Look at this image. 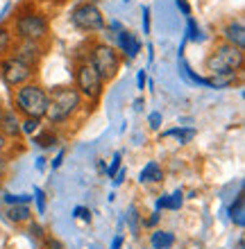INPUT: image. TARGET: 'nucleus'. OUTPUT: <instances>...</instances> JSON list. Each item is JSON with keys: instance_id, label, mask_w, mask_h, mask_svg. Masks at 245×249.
<instances>
[{"instance_id": "f257e3e1", "label": "nucleus", "mask_w": 245, "mask_h": 249, "mask_svg": "<svg viewBox=\"0 0 245 249\" xmlns=\"http://www.w3.org/2000/svg\"><path fill=\"white\" fill-rule=\"evenodd\" d=\"M243 64H245L243 50L229 46L225 41L216 43L205 59V71L209 75H213V79H209V84L213 86L229 84L234 79V75L243 71Z\"/></svg>"}, {"instance_id": "f03ea898", "label": "nucleus", "mask_w": 245, "mask_h": 249, "mask_svg": "<svg viewBox=\"0 0 245 249\" xmlns=\"http://www.w3.org/2000/svg\"><path fill=\"white\" fill-rule=\"evenodd\" d=\"M48 111L46 118L53 127H59V124H66L77 116V113L84 109V98L80 95V91L75 89L73 84H59L53 86L48 91Z\"/></svg>"}, {"instance_id": "7ed1b4c3", "label": "nucleus", "mask_w": 245, "mask_h": 249, "mask_svg": "<svg viewBox=\"0 0 245 249\" xmlns=\"http://www.w3.org/2000/svg\"><path fill=\"white\" fill-rule=\"evenodd\" d=\"M14 39L16 41H37V43H48L50 39V20L41 9H37V2L23 5L14 14L9 23Z\"/></svg>"}, {"instance_id": "20e7f679", "label": "nucleus", "mask_w": 245, "mask_h": 249, "mask_svg": "<svg viewBox=\"0 0 245 249\" xmlns=\"http://www.w3.org/2000/svg\"><path fill=\"white\" fill-rule=\"evenodd\" d=\"M48 89H43L37 82H27L23 86L12 89V107L20 118H46L48 111Z\"/></svg>"}, {"instance_id": "39448f33", "label": "nucleus", "mask_w": 245, "mask_h": 249, "mask_svg": "<svg viewBox=\"0 0 245 249\" xmlns=\"http://www.w3.org/2000/svg\"><path fill=\"white\" fill-rule=\"evenodd\" d=\"M89 61L93 64V68L98 71V75L102 77L105 84L113 82L118 77L120 66H123V57L113 46H109L107 41H91L89 46Z\"/></svg>"}, {"instance_id": "423d86ee", "label": "nucleus", "mask_w": 245, "mask_h": 249, "mask_svg": "<svg viewBox=\"0 0 245 249\" xmlns=\"http://www.w3.org/2000/svg\"><path fill=\"white\" fill-rule=\"evenodd\" d=\"M73 86L80 91V95L84 98V102L98 105L102 93H105V82L98 75V71L93 68V64L89 61V57H82L75 64L73 71Z\"/></svg>"}, {"instance_id": "0eeeda50", "label": "nucleus", "mask_w": 245, "mask_h": 249, "mask_svg": "<svg viewBox=\"0 0 245 249\" xmlns=\"http://www.w3.org/2000/svg\"><path fill=\"white\" fill-rule=\"evenodd\" d=\"M71 25L77 32L93 34V32H102L107 27L105 14L98 7L95 0H80L77 5L71 9Z\"/></svg>"}, {"instance_id": "6e6552de", "label": "nucleus", "mask_w": 245, "mask_h": 249, "mask_svg": "<svg viewBox=\"0 0 245 249\" xmlns=\"http://www.w3.org/2000/svg\"><path fill=\"white\" fill-rule=\"evenodd\" d=\"M34 75H37V68L23 64L20 59L7 54L0 59V79L7 89H16V86H23L27 82H32Z\"/></svg>"}, {"instance_id": "1a4fd4ad", "label": "nucleus", "mask_w": 245, "mask_h": 249, "mask_svg": "<svg viewBox=\"0 0 245 249\" xmlns=\"http://www.w3.org/2000/svg\"><path fill=\"white\" fill-rule=\"evenodd\" d=\"M9 54L16 57V59H20L23 64L37 68L39 61L43 59V54H46V43H37V41H14L12 53Z\"/></svg>"}, {"instance_id": "9d476101", "label": "nucleus", "mask_w": 245, "mask_h": 249, "mask_svg": "<svg viewBox=\"0 0 245 249\" xmlns=\"http://www.w3.org/2000/svg\"><path fill=\"white\" fill-rule=\"evenodd\" d=\"M220 39L229 43V46L239 48V50H245V25L243 18H232L227 20L223 30H220Z\"/></svg>"}, {"instance_id": "9b49d317", "label": "nucleus", "mask_w": 245, "mask_h": 249, "mask_svg": "<svg viewBox=\"0 0 245 249\" xmlns=\"http://www.w3.org/2000/svg\"><path fill=\"white\" fill-rule=\"evenodd\" d=\"M120 53V57L127 61H132L139 57L141 53V41L136 39V34L127 32V30H118V48H116Z\"/></svg>"}, {"instance_id": "f8f14e48", "label": "nucleus", "mask_w": 245, "mask_h": 249, "mask_svg": "<svg viewBox=\"0 0 245 249\" xmlns=\"http://www.w3.org/2000/svg\"><path fill=\"white\" fill-rule=\"evenodd\" d=\"M0 134L12 143V141H16L19 143L20 136H23V131H20V116L14 109H5V116H2V120H0Z\"/></svg>"}, {"instance_id": "ddd939ff", "label": "nucleus", "mask_w": 245, "mask_h": 249, "mask_svg": "<svg viewBox=\"0 0 245 249\" xmlns=\"http://www.w3.org/2000/svg\"><path fill=\"white\" fill-rule=\"evenodd\" d=\"M139 181L141 184H161L164 181V168L157 161H148L143 165V170L139 172Z\"/></svg>"}, {"instance_id": "4468645a", "label": "nucleus", "mask_w": 245, "mask_h": 249, "mask_svg": "<svg viewBox=\"0 0 245 249\" xmlns=\"http://www.w3.org/2000/svg\"><path fill=\"white\" fill-rule=\"evenodd\" d=\"M32 143L41 150H50L55 145L59 143V134L55 127H48V129H39L37 134H32Z\"/></svg>"}, {"instance_id": "2eb2a0df", "label": "nucleus", "mask_w": 245, "mask_h": 249, "mask_svg": "<svg viewBox=\"0 0 245 249\" xmlns=\"http://www.w3.org/2000/svg\"><path fill=\"white\" fill-rule=\"evenodd\" d=\"M7 217L14 224H27L34 217V211L30 209V204H14L7 209Z\"/></svg>"}, {"instance_id": "dca6fc26", "label": "nucleus", "mask_w": 245, "mask_h": 249, "mask_svg": "<svg viewBox=\"0 0 245 249\" xmlns=\"http://www.w3.org/2000/svg\"><path fill=\"white\" fill-rule=\"evenodd\" d=\"M175 245V233L166 229H154L150 233V247L152 249H170Z\"/></svg>"}, {"instance_id": "f3484780", "label": "nucleus", "mask_w": 245, "mask_h": 249, "mask_svg": "<svg viewBox=\"0 0 245 249\" xmlns=\"http://www.w3.org/2000/svg\"><path fill=\"white\" fill-rule=\"evenodd\" d=\"M229 220H232L239 229L245 227V199H243V195L236 197V202L229 206Z\"/></svg>"}, {"instance_id": "a211bd4d", "label": "nucleus", "mask_w": 245, "mask_h": 249, "mask_svg": "<svg viewBox=\"0 0 245 249\" xmlns=\"http://www.w3.org/2000/svg\"><path fill=\"white\" fill-rule=\"evenodd\" d=\"M182 204H184V193H182V190H175L172 195H164V197H159V199H157V209L177 211Z\"/></svg>"}, {"instance_id": "6ab92c4d", "label": "nucleus", "mask_w": 245, "mask_h": 249, "mask_svg": "<svg viewBox=\"0 0 245 249\" xmlns=\"http://www.w3.org/2000/svg\"><path fill=\"white\" fill-rule=\"evenodd\" d=\"M14 41H16V39H14V34H12V30H9V25H0V59L12 53Z\"/></svg>"}, {"instance_id": "aec40b11", "label": "nucleus", "mask_w": 245, "mask_h": 249, "mask_svg": "<svg viewBox=\"0 0 245 249\" xmlns=\"http://www.w3.org/2000/svg\"><path fill=\"white\" fill-rule=\"evenodd\" d=\"M141 220L143 215H139V206H130L127 209V224H130V231H132V236H139V229H141Z\"/></svg>"}, {"instance_id": "412c9836", "label": "nucleus", "mask_w": 245, "mask_h": 249, "mask_svg": "<svg viewBox=\"0 0 245 249\" xmlns=\"http://www.w3.org/2000/svg\"><path fill=\"white\" fill-rule=\"evenodd\" d=\"M41 124H43V120L39 118H20V131H23V136H32L41 129Z\"/></svg>"}, {"instance_id": "4be33fe9", "label": "nucleus", "mask_w": 245, "mask_h": 249, "mask_svg": "<svg viewBox=\"0 0 245 249\" xmlns=\"http://www.w3.org/2000/svg\"><path fill=\"white\" fill-rule=\"evenodd\" d=\"M2 202H5L7 206H14V204H30L32 202V195H12V193H7V195L2 197Z\"/></svg>"}, {"instance_id": "5701e85b", "label": "nucleus", "mask_w": 245, "mask_h": 249, "mask_svg": "<svg viewBox=\"0 0 245 249\" xmlns=\"http://www.w3.org/2000/svg\"><path fill=\"white\" fill-rule=\"evenodd\" d=\"M34 202H37V213L39 215H43L46 213V193L41 188H34V197H32Z\"/></svg>"}, {"instance_id": "b1692460", "label": "nucleus", "mask_w": 245, "mask_h": 249, "mask_svg": "<svg viewBox=\"0 0 245 249\" xmlns=\"http://www.w3.org/2000/svg\"><path fill=\"white\" fill-rule=\"evenodd\" d=\"M120 170V154H113L112 159V163H109V168H107V177L113 179V175Z\"/></svg>"}, {"instance_id": "393cba45", "label": "nucleus", "mask_w": 245, "mask_h": 249, "mask_svg": "<svg viewBox=\"0 0 245 249\" xmlns=\"http://www.w3.org/2000/svg\"><path fill=\"white\" fill-rule=\"evenodd\" d=\"M73 215L77 217V220H84V222H91V211L86 209V206H77V209L73 211Z\"/></svg>"}, {"instance_id": "a878e982", "label": "nucleus", "mask_w": 245, "mask_h": 249, "mask_svg": "<svg viewBox=\"0 0 245 249\" xmlns=\"http://www.w3.org/2000/svg\"><path fill=\"white\" fill-rule=\"evenodd\" d=\"M159 211H154V213H150V217H146V220H141V227H148V229H152L154 224L159 222Z\"/></svg>"}, {"instance_id": "bb28decb", "label": "nucleus", "mask_w": 245, "mask_h": 249, "mask_svg": "<svg viewBox=\"0 0 245 249\" xmlns=\"http://www.w3.org/2000/svg\"><path fill=\"white\" fill-rule=\"evenodd\" d=\"M30 236H34V238H39V240H43L46 238V233H43V229H41V224H34L32 220H30Z\"/></svg>"}, {"instance_id": "cd10ccee", "label": "nucleus", "mask_w": 245, "mask_h": 249, "mask_svg": "<svg viewBox=\"0 0 245 249\" xmlns=\"http://www.w3.org/2000/svg\"><path fill=\"white\" fill-rule=\"evenodd\" d=\"M188 36L191 41H200V27H195V20L188 16Z\"/></svg>"}, {"instance_id": "c85d7f7f", "label": "nucleus", "mask_w": 245, "mask_h": 249, "mask_svg": "<svg viewBox=\"0 0 245 249\" xmlns=\"http://www.w3.org/2000/svg\"><path fill=\"white\" fill-rule=\"evenodd\" d=\"M146 84H148V72H146V68H141L139 75H136V89H139V91H143V89H146Z\"/></svg>"}, {"instance_id": "c756f323", "label": "nucleus", "mask_w": 245, "mask_h": 249, "mask_svg": "<svg viewBox=\"0 0 245 249\" xmlns=\"http://www.w3.org/2000/svg\"><path fill=\"white\" fill-rule=\"evenodd\" d=\"M7 172H9V157H7V154H0V179L7 177Z\"/></svg>"}, {"instance_id": "7c9ffc66", "label": "nucleus", "mask_w": 245, "mask_h": 249, "mask_svg": "<svg viewBox=\"0 0 245 249\" xmlns=\"http://www.w3.org/2000/svg\"><path fill=\"white\" fill-rule=\"evenodd\" d=\"M150 127H152V129H159L161 127V113H150Z\"/></svg>"}, {"instance_id": "2f4dec72", "label": "nucleus", "mask_w": 245, "mask_h": 249, "mask_svg": "<svg viewBox=\"0 0 245 249\" xmlns=\"http://www.w3.org/2000/svg\"><path fill=\"white\" fill-rule=\"evenodd\" d=\"M61 161H64V150L57 152V157H55L53 161H50V168H53V170H57V168L61 165Z\"/></svg>"}, {"instance_id": "473e14b6", "label": "nucleus", "mask_w": 245, "mask_h": 249, "mask_svg": "<svg viewBox=\"0 0 245 249\" xmlns=\"http://www.w3.org/2000/svg\"><path fill=\"white\" fill-rule=\"evenodd\" d=\"M143 32L150 34V9H143Z\"/></svg>"}, {"instance_id": "72a5a7b5", "label": "nucleus", "mask_w": 245, "mask_h": 249, "mask_svg": "<svg viewBox=\"0 0 245 249\" xmlns=\"http://www.w3.org/2000/svg\"><path fill=\"white\" fill-rule=\"evenodd\" d=\"M9 141H7L5 136H2V134H0V154H7V150H9Z\"/></svg>"}, {"instance_id": "f704fd0d", "label": "nucleus", "mask_w": 245, "mask_h": 249, "mask_svg": "<svg viewBox=\"0 0 245 249\" xmlns=\"http://www.w3.org/2000/svg\"><path fill=\"white\" fill-rule=\"evenodd\" d=\"M123 245H125V238L123 236H116L112 240V249H123Z\"/></svg>"}, {"instance_id": "c9c22d12", "label": "nucleus", "mask_w": 245, "mask_h": 249, "mask_svg": "<svg viewBox=\"0 0 245 249\" xmlns=\"http://www.w3.org/2000/svg\"><path fill=\"white\" fill-rule=\"evenodd\" d=\"M34 2H43V5H55V7H59V5H66L68 0H34Z\"/></svg>"}, {"instance_id": "e433bc0d", "label": "nucleus", "mask_w": 245, "mask_h": 249, "mask_svg": "<svg viewBox=\"0 0 245 249\" xmlns=\"http://www.w3.org/2000/svg\"><path fill=\"white\" fill-rule=\"evenodd\" d=\"M43 249H64V247H61V243H57V240H46V247Z\"/></svg>"}, {"instance_id": "4c0bfd02", "label": "nucleus", "mask_w": 245, "mask_h": 249, "mask_svg": "<svg viewBox=\"0 0 245 249\" xmlns=\"http://www.w3.org/2000/svg\"><path fill=\"white\" fill-rule=\"evenodd\" d=\"M5 109H7V107H5V102L0 100V120H2V116H5Z\"/></svg>"}, {"instance_id": "58836bf2", "label": "nucleus", "mask_w": 245, "mask_h": 249, "mask_svg": "<svg viewBox=\"0 0 245 249\" xmlns=\"http://www.w3.org/2000/svg\"><path fill=\"white\" fill-rule=\"evenodd\" d=\"M0 190H2V179H0Z\"/></svg>"}]
</instances>
